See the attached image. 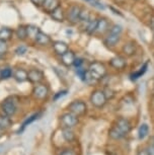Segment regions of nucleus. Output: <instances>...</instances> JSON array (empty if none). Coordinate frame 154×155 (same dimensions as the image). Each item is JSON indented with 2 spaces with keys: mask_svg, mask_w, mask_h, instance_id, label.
Here are the masks:
<instances>
[{
  "mask_svg": "<svg viewBox=\"0 0 154 155\" xmlns=\"http://www.w3.org/2000/svg\"><path fill=\"white\" fill-rule=\"evenodd\" d=\"M122 33H123V28L120 25H112L109 31L106 34V37L103 39V44L107 48H115L120 43Z\"/></svg>",
  "mask_w": 154,
  "mask_h": 155,
  "instance_id": "f257e3e1",
  "label": "nucleus"
},
{
  "mask_svg": "<svg viewBox=\"0 0 154 155\" xmlns=\"http://www.w3.org/2000/svg\"><path fill=\"white\" fill-rule=\"evenodd\" d=\"M0 109H1V112L3 115L10 117V118L13 117L17 112V102L15 98L12 97V96L5 98L0 104Z\"/></svg>",
  "mask_w": 154,
  "mask_h": 155,
  "instance_id": "f03ea898",
  "label": "nucleus"
},
{
  "mask_svg": "<svg viewBox=\"0 0 154 155\" xmlns=\"http://www.w3.org/2000/svg\"><path fill=\"white\" fill-rule=\"evenodd\" d=\"M88 70H89V72H90L91 74L98 80H100V79H103V77H106V75L107 73V69H106V65L101 62H98V61H94V62H91L89 64Z\"/></svg>",
  "mask_w": 154,
  "mask_h": 155,
  "instance_id": "7ed1b4c3",
  "label": "nucleus"
},
{
  "mask_svg": "<svg viewBox=\"0 0 154 155\" xmlns=\"http://www.w3.org/2000/svg\"><path fill=\"white\" fill-rule=\"evenodd\" d=\"M107 101V98L106 94H104L103 90H94L92 91L91 95H90V102L91 104L97 109H101L106 106Z\"/></svg>",
  "mask_w": 154,
  "mask_h": 155,
  "instance_id": "20e7f679",
  "label": "nucleus"
},
{
  "mask_svg": "<svg viewBox=\"0 0 154 155\" xmlns=\"http://www.w3.org/2000/svg\"><path fill=\"white\" fill-rule=\"evenodd\" d=\"M60 123L63 128L72 129L78 124V117L71 112L65 113L60 117Z\"/></svg>",
  "mask_w": 154,
  "mask_h": 155,
  "instance_id": "39448f33",
  "label": "nucleus"
},
{
  "mask_svg": "<svg viewBox=\"0 0 154 155\" xmlns=\"http://www.w3.org/2000/svg\"><path fill=\"white\" fill-rule=\"evenodd\" d=\"M68 110L77 117H81L85 115L87 112L86 104L82 101H74L68 106Z\"/></svg>",
  "mask_w": 154,
  "mask_h": 155,
  "instance_id": "423d86ee",
  "label": "nucleus"
},
{
  "mask_svg": "<svg viewBox=\"0 0 154 155\" xmlns=\"http://www.w3.org/2000/svg\"><path fill=\"white\" fill-rule=\"evenodd\" d=\"M49 92H50L49 87L46 85V84H43V83H38L33 89L34 97L39 99V101H44V99L47 98L49 95Z\"/></svg>",
  "mask_w": 154,
  "mask_h": 155,
  "instance_id": "0eeeda50",
  "label": "nucleus"
},
{
  "mask_svg": "<svg viewBox=\"0 0 154 155\" xmlns=\"http://www.w3.org/2000/svg\"><path fill=\"white\" fill-rule=\"evenodd\" d=\"M80 12H81V8L77 5H72L67 11V18L68 22H70L71 25H76L80 21Z\"/></svg>",
  "mask_w": 154,
  "mask_h": 155,
  "instance_id": "6e6552de",
  "label": "nucleus"
},
{
  "mask_svg": "<svg viewBox=\"0 0 154 155\" xmlns=\"http://www.w3.org/2000/svg\"><path fill=\"white\" fill-rule=\"evenodd\" d=\"M118 129L120 132L123 134L124 136H126L128 133L131 131V123L128 119L126 118H119L116 122V125L114 126Z\"/></svg>",
  "mask_w": 154,
  "mask_h": 155,
  "instance_id": "1a4fd4ad",
  "label": "nucleus"
},
{
  "mask_svg": "<svg viewBox=\"0 0 154 155\" xmlns=\"http://www.w3.org/2000/svg\"><path fill=\"white\" fill-rule=\"evenodd\" d=\"M110 66L116 70H123L127 66V60L125 56H115L110 60Z\"/></svg>",
  "mask_w": 154,
  "mask_h": 155,
  "instance_id": "9d476101",
  "label": "nucleus"
},
{
  "mask_svg": "<svg viewBox=\"0 0 154 155\" xmlns=\"http://www.w3.org/2000/svg\"><path fill=\"white\" fill-rule=\"evenodd\" d=\"M44 79V73L39 69H31L28 72V80L31 83L38 84Z\"/></svg>",
  "mask_w": 154,
  "mask_h": 155,
  "instance_id": "9b49d317",
  "label": "nucleus"
},
{
  "mask_svg": "<svg viewBox=\"0 0 154 155\" xmlns=\"http://www.w3.org/2000/svg\"><path fill=\"white\" fill-rule=\"evenodd\" d=\"M110 22L109 20L104 17H100L97 19V30H95V34L97 35H104L106 34L110 30Z\"/></svg>",
  "mask_w": 154,
  "mask_h": 155,
  "instance_id": "f8f14e48",
  "label": "nucleus"
},
{
  "mask_svg": "<svg viewBox=\"0 0 154 155\" xmlns=\"http://www.w3.org/2000/svg\"><path fill=\"white\" fill-rule=\"evenodd\" d=\"M60 57H61V63L66 67L73 66L74 61L76 59V55H75L74 52L71 51V50H68L65 54H63L62 56H60Z\"/></svg>",
  "mask_w": 154,
  "mask_h": 155,
  "instance_id": "ddd939ff",
  "label": "nucleus"
},
{
  "mask_svg": "<svg viewBox=\"0 0 154 155\" xmlns=\"http://www.w3.org/2000/svg\"><path fill=\"white\" fill-rule=\"evenodd\" d=\"M137 52V45L135 42H128L122 47V53L125 57H132Z\"/></svg>",
  "mask_w": 154,
  "mask_h": 155,
  "instance_id": "4468645a",
  "label": "nucleus"
},
{
  "mask_svg": "<svg viewBox=\"0 0 154 155\" xmlns=\"http://www.w3.org/2000/svg\"><path fill=\"white\" fill-rule=\"evenodd\" d=\"M60 4H61V0H45L42 7L47 13H52L56 8L61 6Z\"/></svg>",
  "mask_w": 154,
  "mask_h": 155,
  "instance_id": "2eb2a0df",
  "label": "nucleus"
},
{
  "mask_svg": "<svg viewBox=\"0 0 154 155\" xmlns=\"http://www.w3.org/2000/svg\"><path fill=\"white\" fill-rule=\"evenodd\" d=\"M52 46H53L55 53L59 55V56H62L63 54H65L69 50L68 45L63 41H55V42L52 43Z\"/></svg>",
  "mask_w": 154,
  "mask_h": 155,
  "instance_id": "dca6fc26",
  "label": "nucleus"
},
{
  "mask_svg": "<svg viewBox=\"0 0 154 155\" xmlns=\"http://www.w3.org/2000/svg\"><path fill=\"white\" fill-rule=\"evenodd\" d=\"M34 42L37 44H39L40 46H48V45H50V44H52V40L47 34L43 33V31H41L40 33L38 34Z\"/></svg>",
  "mask_w": 154,
  "mask_h": 155,
  "instance_id": "f3484780",
  "label": "nucleus"
},
{
  "mask_svg": "<svg viewBox=\"0 0 154 155\" xmlns=\"http://www.w3.org/2000/svg\"><path fill=\"white\" fill-rule=\"evenodd\" d=\"M51 14V17L53 18V20L57 22H63L65 20V12H64V9L61 6H59L58 8H56L53 12L50 13Z\"/></svg>",
  "mask_w": 154,
  "mask_h": 155,
  "instance_id": "a211bd4d",
  "label": "nucleus"
},
{
  "mask_svg": "<svg viewBox=\"0 0 154 155\" xmlns=\"http://www.w3.org/2000/svg\"><path fill=\"white\" fill-rule=\"evenodd\" d=\"M41 116H42V113H40V112H38V113H34V115H31V117H28V118L25 120V121L22 123V125H21V127L19 128V130H18V133H21L22 131L25 130V128L28 127V125H31V123H34L36 120L38 119H40L41 118Z\"/></svg>",
  "mask_w": 154,
  "mask_h": 155,
  "instance_id": "6ab92c4d",
  "label": "nucleus"
},
{
  "mask_svg": "<svg viewBox=\"0 0 154 155\" xmlns=\"http://www.w3.org/2000/svg\"><path fill=\"white\" fill-rule=\"evenodd\" d=\"M13 78L19 83L25 82L28 80V71L25 69H17L13 72Z\"/></svg>",
  "mask_w": 154,
  "mask_h": 155,
  "instance_id": "aec40b11",
  "label": "nucleus"
},
{
  "mask_svg": "<svg viewBox=\"0 0 154 155\" xmlns=\"http://www.w3.org/2000/svg\"><path fill=\"white\" fill-rule=\"evenodd\" d=\"M147 68H148V62L144 63L143 65L139 68V70H137V71L133 72L132 74L130 75V79L132 81H136L137 79H139L140 77H142V75L145 74V72L147 71Z\"/></svg>",
  "mask_w": 154,
  "mask_h": 155,
  "instance_id": "412c9836",
  "label": "nucleus"
},
{
  "mask_svg": "<svg viewBox=\"0 0 154 155\" xmlns=\"http://www.w3.org/2000/svg\"><path fill=\"white\" fill-rule=\"evenodd\" d=\"M13 36V31L9 28H0V40L4 41V42H8L11 40Z\"/></svg>",
  "mask_w": 154,
  "mask_h": 155,
  "instance_id": "4be33fe9",
  "label": "nucleus"
},
{
  "mask_svg": "<svg viewBox=\"0 0 154 155\" xmlns=\"http://www.w3.org/2000/svg\"><path fill=\"white\" fill-rule=\"evenodd\" d=\"M86 23L85 27V31L88 35H93L95 34V30H97V18H91L88 20Z\"/></svg>",
  "mask_w": 154,
  "mask_h": 155,
  "instance_id": "5701e85b",
  "label": "nucleus"
},
{
  "mask_svg": "<svg viewBox=\"0 0 154 155\" xmlns=\"http://www.w3.org/2000/svg\"><path fill=\"white\" fill-rule=\"evenodd\" d=\"M41 31V30L37 25H27V34H28V38L31 40H36V38Z\"/></svg>",
  "mask_w": 154,
  "mask_h": 155,
  "instance_id": "b1692460",
  "label": "nucleus"
},
{
  "mask_svg": "<svg viewBox=\"0 0 154 155\" xmlns=\"http://www.w3.org/2000/svg\"><path fill=\"white\" fill-rule=\"evenodd\" d=\"M12 125V121H11L10 117H7L2 114V116H0V127L3 131L9 129Z\"/></svg>",
  "mask_w": 154,
  "mask_h": 155,
  "instance_id": "393cba45",
  "label": "nucleus"
},
{
  "mask_svg": "<svg viewBox=\"0 0 154 155\" xmlns=\"http://www.w3.org/2000/svg\"><path fill=\"white\" fill-rule=\"evenodd\" d=\"M62 136L66 142H72V141H74V139H75L74 132L72 131V129H69V128H63Z\"/></svg>",
  "mask_w": 154,
  "mask_h": 155,
  "instance_id": "a878e982",
  "label": "nucleus"
},
{
  "mask_svg": "<svg viewBox=\"0 0 154 155\" xmlns=\"http://www.w3.org/2000/svg\"><path fill=\"white\" fill-rule=\"evenodd\" d=\"M149 134V126L147 124H141L138 129V137L140 140H144Z\"/></svg>",
  "mask_w": 154,
  "mask_h": 155,
  "instance_id": "bb28decb",
  "label": "nucleus"
},
{
  "mask_svg": "<svg viewBox=\"0 0 154 155\" xmlns=\"http://www.w3.org/2000/svg\"><path fill=\"white\" fill-rule=\"evenodd\" d=\"M83 81L86 84H88V85H95V84H97L100 80L97 79V78H95L94 76L92 75L90 72H89V70L87 69L86 72H85V76H84Z\"/></svg>",
  "mask_w": 154,
  "mask_h": 155,
  "instance_id": "cd10ccee",
  "label": "nucleus"
},
{
  "mask_svg": "<svg viewBox=\"0 0 154 155\" xmlns=\"http://www.w3.org/2000/svg\"><path fill=\"white\" fill-rule=\"evenodd\" d=\"M15 35L17 37V39L20 41H25L28 39V34H27V27L25 25H19L17 28V30L15 31Z\"/></svg>",
  "mask_w": 154,
  "mask_h": 155,
  "instance_id": "c85d7f7f",
  "label": "nucleus"
},
{
  "mask_svg": "<svg viewBox=\"0 0 154 155\" xmlns=\"http://www.w3.org/2000/svg\"><path fill=\"white\" fill-rule=\"evenodd\" d=\"M12 76H13V71L9 67H5L2 70H0V79L7 80L12 77Z\"/></svg>",
  "mask_w": 154,
  "mask_h": 155,
  "instance_id": "c756f323",
  "label": "nucleus"
},
{
  "mask_svg": "<svg viewBox=\"0 0 154 155\" xmlns=\"http://www.w3.org/2000/svg\"><path fill=\"white\" fill-rule=\"evenodd\" d=\"M109 135H110V137H111L112 139H114V140H120V139L124 138V137H125L116 127H113L111 130H110Z\"/></svg>",
  "mask_w": 154,
  "mask_h": 155,
  "instance_id": "7c9ffc66",
  "label": "nucleus"
},
{
  "mask_svg": "<svg viewBox=\"0 0 154 155\" xmlns=\"http://www.w3.org/2000/svg\"><path fill=\"white\" fill-rule=\"evenodd\" d=\"M90 13L87 9H83L81 8V12H80V21L79 22H87L90 19Z\"/></svg>",
  "mask_w": 154,
  "mask_h": 155,
  "instance_id": "2f4dec72",
  "label": "nucleus"
},
{
  "mask_svg": "<svg viewBox=\"0 0 154 155\" xmlns=\"http://www.w3.org/2000/svg\"><path fill=\"white\" fill-rule=\"evenodd\" d=\"M7 42H4V41L0 40V56H3L7 53L8 51V46H7Z\"/></svg>",
  "mask_w": 154,
  "mask_h": 155,
  "instance_id": "473e14b6",
  "label": "nucleus"
},
{
  "mask_svg": "<svg viewBox=\"0 0 154 155\" xmlns=\"http://www.w3.org/2000/svg\"><path fill=\"white\" fill-rule=\"evenodd\" d=\"M90 4L93 7L97 8V9H100V10H103L104 8H106L104 4L103 3V2H100V0H92V1H90Z\"/></svg>",
  "mask_w": 154,
  "mask_h": 155,
  "instance_id": "72a5a7b5",
  "label": "nucleus"
},
{
  "mask_svg": "<svg viewBox=\"0 0 154 155\" xmlns=\"http://www.w3.org/2000/svg\"><path fill=\"white\" fill-rule=\"evenodd\" d=\"M27 51H28L27 47L24 46V45H20L15 49V54L17 55V56H22V55H25V53H27Z\"/></svg>",
  "mask_w": 154,
  "mask_h": 155,
  "instance_id": "f704fd0d",
  "label": "nucleus"
},
{
  "mask_svg": "<svg viewBox=\"0 0 154 155\" xmlns=\"http://www.w3.org/2000/svg\"><path fill=\"white\" fill-rule=\"evenodd\" d=\"M67 92H68V90H61V91L57 92V93H55V95H54V101H58L59 98L63 97V96H65L66 94H67Z\"/></svg>",
  "mask_w": 154,
  "mask_h": 155,
  "instance_id": "c9c22d12",
  "label": "nucleus"
},
{
  "mask_svg": "<svg viewBox=\"0 0 154 155\" xmlns=\"http://www.w3.org/2000/svg\"><path fill=\"white\" fill-rule=\"evenodd\" d=\"M59 155H77L76 152L73 151L72 149H64Z\"/></svg>",
  "mask_w": 154,
  "mask_h": 155,
  "instance_id": "e433bc0d",
  "label": "nucleus"
},
{
  "mask_svg": "<svg viewBox=\"0 0 154 155\" xmlns=\"http://www.w3.org/2000/svg\"><path fill=\"white\" fill-rule=\"evenodd\" d=\"M82 65H83V60L81 59V58L76 57V59H75V61H74L73 66H75V68H78V67H81Z\"/></svg>",
  "mask_w": 154,
  "mask_h": 155,
  "instance_id": "4c0bfd02",
  "label": "nucleus"
},
{
  "mask_svg": "<svg viewBox=\"0 0 154 155\" xmlns=\"http://www.w3.org/2000/svg\"><path fill=\"white\" fill-rule=\"evenodd\" d=\"M31 3L34 5V6L41 7L43 5V3H44V1H45V0H31Z\"/></svg>",
  "mask_w": 154,
  "mask_h": 155,
  "instance_id": "58836bf2",
  "label": "nucleus"
},
{
  "mask_svg": "<svg viewBox=\"0 0 154 155\" xmlns=\"http://www.w3.org/2000/svg\"><path fill=\"white\" fill-rule=\"evenodd\" d=\"M147 151H148V153H149V155H154V144L150 145L149 147H148Z\"/></svg>",
  "mask_w": 154,
  "mask_h": 155,
  "instance_id": "ea45409f",
  "label": "nucleus"
},
{
  "mask_svg": "<svg viewBox=\"0 0 154 155\" xmlns=\"http://www.w3.org/2000/svg\"><path fill=\"white\" fill-rule=\"evenodd\" d=\"M149 25H150V28H151V30H152V31L154 33V16L151 17L150 22H149Z\"/></svg>",
  "mask_w": 154,
  "mask_h": 155,
  "instance_id": "a19ab883",
  "label": "nucleus"
},
{
  "mask_svg": "<svg viewBox=\"0 0 154 155\" xmlns=\"http://www.w3.org/2000/svg\"><path fill=\"white\" fill-rule=\"evenodd\" d=\"M138 155H149V153H148V151L147 150H141V151H139V153Z\"/></svg>",
  "mask_w": 154,
  "mask_h": 155,
  "instance_id": "79ce46f5",
  "label": "nucleus"
},
{
  "mask_svg": "<svg viewBox=\"0 0 154 155\" xmlns=\"http://www.w3.org/2000/svg\"><path fill=\"white\" fill-rule=\"evenodd\" d=\"M2 133H3V130L1 129V127H0V137L2 136Z\"/></svg>",
  "mask_w": 154,
  "mask_h": 155,
  "instance_id": "37998d69",
  "label": "nucleus"
},
{
  "mask_svg": "<svg viewBox=\"0 0 154 155\" xmlns=\"http://www.w3.org/2000/svg\"><path fill=\"white\" fill-rule=\"evenodd\" d=\"M84 1H88V2H90V1H92V0H84Z\"/></svg>",
  "mask_w": 154,
  "mask_h": 155,
  "instance_id": "c03bdc74",
  "label": "nucleus"
},
{
  "mask_svg": "<svg viewBox=\"0 0 154 155\" xmlns=\"http://www.w3.org/2000/svg\"><path fill=\"white\" fill-rule=\"evenodd\" d=\"M153 44H154V36H153Z\"/></svg>",
  "mask_w": 154,
  "mask_h": 155,
  "instance_id": "a18cd8bd",
  "label": "nucleus"
},
{
  "mask_svg": "<svg viewBox=\"0 0 154 155\" xmlns=\"http://www.w3.org/2000/svg\"><path fill=\"white\" fill-rule=\"evenodd\" d=\"M111 155H117V154H111Z\"/></svg>",
  "mask_w": 154,
  "mask_h": 155,
  "instance_id": "49530a36",
  "label": "nucleus"
}]
</instances>
